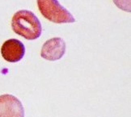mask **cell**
Segmentation results:
<instances>
[{"instance_id": "6da1fadb", "label": "cell", "mask_w": 131, "mask_h": 117, "mask_svg": "<svg viewBox=\"0 0 131 117\" xmlns=\"http://www.w3.org/2000/svg\"><path fill=\"white\" fill-rule=\"evenodd\" d=\"M12 28L15 33L28 40H37L42 33V26L39 19L28 10H20L14 14Z\"/></svg>"}, {"instance_id": "7a4b0ae2", "label": "cell", "mask_w": 131, "mask_h": 117, "mask_svg": "<svg viewBox=\"0 0 131 117\" xmlns=\"http://www.w3.org/2000/svg\"><path fill=\"white\" fill-rule=\"evenodd\" d=\"M38 9L42 16L55 24H71L76 20L58 0H37Z\"/></svg>"}, {"instance_id": "3957f363", "label": "cell", "mask_w": 131, "mask_h": 117, "mask_svg": "<svg viewBox=\"0 0 131 117\" xmlns=\"http://www.w3.org/2000/svg\"><path fill=\"white\" fill-rule=\"evenodd\" d=\"M67 44L61 37H53L46 40L42 45L41 57L47 61L55 62L60 60L66 53Z\"/></svg>"}, {"instance_id": "277c9868", "label": "cell", "mask_w": 131, "mask_h": 117, "mask_svg": "<svg viewBox=\"0 0 131 117\" xmlns=\"http://www.w3.org/2000/svg\"><path fill=\"white\" fill-rule=\"evenodd\" d=\"M0 117H24V108L20 100L12 95H0Z\"/></svg>"}, {"instance_id": "5b68a950", "label": "cell", "mask_w": 131, "mask_h": 117, "mask_svg": "<svg viewBox=\"0 0 131 117\" xmlns=\"http://www.w3.org/2000/svg\"><path fill=\"white\" fill-rule=\"evenodd\" d=\"M25 54L24 44L17 39H9L6 40L1 47L3 58L11 63H16L21 61Z\"/></svg>"}, {"instance_id": "8992f818", "label": "cell", "mask_w": 131, "mask_h": 117, "mask_svg": "<svg viewBox=\"0 0 131 117\" xmlns=\"http://www.w3.org/2000/svg\"><path fill=\"white\" fill-rule=\"evenodd\" d=\"M114 4L124 11H131V0H113Z\"/></svg>"}]
</instances>
